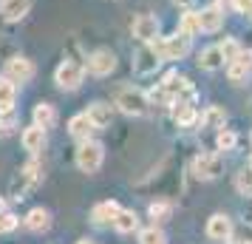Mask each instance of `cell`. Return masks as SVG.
Instances as JSON below:
<instances>
[{
	"label": "cell",
	"mask_w": 252,
	"mask_h": 244,
	"mask_svg": "<svg viewBox=\"0 0 252 244\" xmlns=\"http://www.w3.org/2000/svg\"><path fill=\"white\" fill-rule=\"evenodd\" d=\"M114 103L119 105V111H125L127 116H148V111H150L148 94L133 88V85H122V88L116 91Z\"/></svg>",
	"instance_id": "1"
},
{
	"label": "cell",
	"mask_w": 252,
	"mask_h": 244,
	"mask_svg": "<svg viewBox=\"0 0 252 244\" xmlns=\"http://www.w3.org/2000/svg\"><path fill=\"white\" fill-rule=\"evenodd\" d=\"M102 159H105V148L99 142H94V139L80 142V148H77V168L82 174H96L102 168Z\"/></svg>",
	"instance_id": "2"
},
{
	"label": "cell",
	"mask_w": 252,
	"mask_h": 244,
	"mask_svg": "<svg viewBox=\"0 0 252 244\" xmlns=\"http://www.w3.org/2000/svg\"><path fill=\"white\" fill-rule=\"evenodd\" d=\"M161 54L159 48H156V43H142V46L136 48V54H133V71H136L139 77H150V74H156L161 66Z\"/></svg>",
	"instance_id": "3"
},
{
	"label": "cell",
	"mask_w": 252,
	"mask_h": 244,
	"mask_svg": "<svg viewBox=\"0 0 252 244\" xmlns=\"http://www.w3.org/2000/svg\"><path fill=\"white\" fill-rule=\"evenodd\" d=\"M190 43H193V37H187L184 32H176V35L164 37L161 43H156V48L164 60H184L190 54Z\"/></svg>",
	"instance_id": "4"
},
{
	"label": "cell",
	"mask_w": 252,
	"mask_h": 244,
	"mask_svg": "<svg viewBox=\"0 0 252 244\" xmlns=\"http://www.w3.org/2000/svg\"><path fill=\"white\" fill-rule=\"evenodd\" d=\"M82 80H85V66L82 63H74V60H65L57 69V74H54V82H57L60 88H65V91L80 88Z\"/></svg>",
	"instance_id": "5"
},
{
	"label": "cell",
	"mask_w": 252,
	"mask_h": 244,
	"mask_svg": "<svg viewBox=\"0 0 252 244\" xmlns=\"http://www.w3.org/2000/svg\"><path fill=\"white\" fill-rule=\"evenodd\" d=\"M193 171H195L198 179H216V176H221V171H224V159H221L218 153H201V156H195Z\"/></svg>",
	"instance_id": "6"
},
{
	"label": "cell",
	"mask_w": 252,
	"mask_h": 244,
	"mask_svg": "<svg viewBox=\"0 0 252 244\" xmlns=\"http://www.w3.org/2000/svg\"><path fill=\"white\" fill-rule=\"evenodd\" d=\"M116 69V54L111 48H96L91 57H88V71L94 77H108Z\"/></svg>",
	"instance_id": "7"
},
{
	"label": "cell",
	"mask_w": 252,
	"mask_h": 244,
	"mask_svg": "<svg viewBox=\"0 0 252 244\" xmlns=\"http://www.w3.org/2000/svg\"><path fill=\"white\" fill-rule=\"evenodd\" d=\"M40 165L37 162H29L23 168V171H20V174H17V179H14L12 182V193H14V199H23V193L26 190H29V187H34L37 182H40Z\"/></svg>",
	"instance_id": "8"
},
{
	"label": "cell",
	"mask_w": 252,
	"mask_h": 244,
	"mask_svg": "<svg viewBox=\"0 0 252 244\" xmlns=\"http://www.w3.org/2000/svg\"><path fill=\"white\" fill-rule=\"evenodd\" d=\"M133 37L139 43H153L159 37V20L153 14H139L133 20Z\"/></svg>",
	"instance_id": "9"
},
{
	"label": "cell",
	"mask_w": 252,
	"mask_h": 244,
	"mask_svg": "<svg viewBox=\"0 0 252 244\" xmlns=\"http://www.w3.org/2000/svg\"><path fill=\"white\" fill-rule=\"evenodd\" d=\"M6 77L12 82H29L34 77V63L29 57H12L6 63Z\"/></svg>",
	"instance_id": "10"
},
{
	"label": "cell",
	"mask_w": 252,
	"mask_h": 244,
	"mask_svg": "<svg viewBox=\"0 0 252 244\" xmlns=\"http://www.w3.org/2000/svg\"><path fill=\"white\" fill-rule=\"evenodd\" d=\"M207 236L213 242H229L232 239V221H229V216H224V213L210 216V221H207Z\"/></svg>",
	"instance_id": "11"
},
{
	"label": "cell",
	"mask_w": 252,
	"mask_h": 244,
	"mask_svg": "<svg viewBox=\"0 0 252 244\" xmlns=\"http://www.w3.org/2000/svg\"><path fill=\"white\" fill-rule=\"evenodd\" d=\"M250 71H252V48L241 51V54L232 60V63H227V77H229L232 82H244Z\"/></svg>",
	"instance_id": "12"
},
{
	"label": "cell",
	"mask_w": 252,
	"mask_h": 244,
	"mask_svg": "<svg viewBox=\"0 0 252 244\" xmlns=\"http://www.w3.org/2000/svg\"><path fill=\"white\" fill-rule=\"evenodd\" d=\"M94 128H96V125H94V119L88 114H77V116H71L68 119V134L74 137V139H80V142L88 139Z\"/></svg>",
	"instance_id": "13"
},
{
	"label": "cell",
	"mask_w": 252,
	"mask_h": 244,
	"mask_svg": "<svg viewBox=\"0 0 252 244\" xmlns=\"http://www.w3.org/2000/svg\"><path fill=\"white\" fill-rule=\"evenodd\" d=\"M32 9V0H0V14L6 20H23Z\"/></svg>",
	"instance_id": "14"
},
{
	"label": "cell",
	"mask_w": 252,
	"mask_h": 244,
	"mask_svg": "<svg viewBox=\"0 0 252 244\" xmlns=\"http://www.w3.org/2000/svg\"><path fill=\"white\" fill-rule=\"evenodd\" d=\"M198 20H201V32H218L221 26H224V9H218V6H210V9H201L198 12Z\"/></svg>",
	"instance_id": "15"
},
{
	"label": "cell",
	"mask_w": 252,
	"mask_h": 244,
	"mask_svg": "<svg viewBox=\"0 0 252 244\" xmlns=\"http://www.w3.org/2000/svg\"><path fill=\"white\" fill-rule=\"evenodd\" d=\"M23 148L29 153H37V151H43V145H46V128L43 125H32V128H26L23 131Z\"/></svg>",
	"instance_id": "16"
},
{
	"label": "cell",
	"mask_w": 252,
	"mask_h": 244,
	"mask_svg": "<svg viewBox=\"0 0 252 244\" xmlns=\"http://www.w3.org/2000/svg\"><path fill=\"white\" fill-rule=\"evenodd\" d=\"M173 116H176V122L179 125H193L195 119H198V114H195L193 108V100H173Z\"/></svg>",
	"instance_id": "17"
},
{
	"label": "cell",
	"mask_w": 252,
	"mask_h": 244,
	"mask_svg": "<svg viewBox=\"0 0 252 244\" xmlns=\"http://www.w3.org/2000/svg\"><path fill=\"white\" fill-rule=\"evenodd\" d=\"M14 100H17L14 82L9 80V77H0V116L12 114L14 111Z\"/></svg>",
	"instance_id": "18"
},
{
	"label": "cell",
	"mask_w": 252,
	"mask_h": 244,
	"mask_svg": "<svg viewBox=\"0 0 252 244\" xmlns=\"http://www.w3.org/2000/svg\"><path fill=\"white\" fill-rule=\"evenodd\" d=\"M224 66V54H221V46H210L198 54V69L204 71H218Z\"/></svg>",
	"instance_id": "19"
},
{
	"label": "cell",
	"mask_w": 252,
	"mask_h": 244,
	"mask_svg": "<svg viewBox=\"0 0 252 244\" xmlns=\"http://www.w3.org/2000/svg\"><path fill=\"white\" fill-rule=\"evenodd\" d=\"M88 116L94 119L96 128H108V125L114 122V108L108 103H94L91 108H88Z\"/></svg>",
	"instance_id": "20"
},
{
	"label": "cell",
	"mask_w": 252,
	"mask_h": 244,
	"mask_svg": "<svg viewBox=\"0 0 252 244\" xmlns=\"http://www.w3.org/2000/svg\"><path fill=\"white\" fill-rule=\"evenodd\" d=\"M119 210L122 208H119L116 202H99V205L91 210V219H94V224H108V221L114 224V219H116Z\"/></svg>",
	"instance_id": "21"
},
{
	"label": "cell",
	"mask_w": 252,
	"mask_h": 244,
	"mask_svg": "<svg viewBox=\"0 0 252 244\" xmlns=\"http://www.w3.org/2000/svg\"><path fill=\"white\" fill-rule=\"evenodd\" d=\"M26 227H29L32 233L48 230V227H51V213H48V210H43V208H34L29 216H26Z\"/></svg>",
	"instance_id": "22"
},
{
	"label": "cell",
	"mask_w": 252,
	"mask_h": 244,
	"mask_svg": "<svg viewBox=\"0 0 252 244\" xmlns=\"http://www.w3.org/2000/svg\"><path fill=\"white\" fill-rule=\"evenodd\" d=\"M57 122V111H54V105L48 103H40L34 105V125H43V128H51Z\"/></svg>",
	"instance_id": "23"
},
{
	"label": "cell",
	"mask_w": 252,
	"mask_h": 244,
	"mask_svg": "<svg viewBox=\"0 0 252 244\" xmlns=\"http://www.w3.org/2000/svg\"><path fill=\"white\" fill-rule=\"evenodd\" d=\"M114 227L119 233H133L139 227V216L133 213V210H119L114 219Z\"/></svg>",
	"instance_id": "24"
},
{
	"label": "cell",
	"mask_w": 252,
	"mask_h": 244,
	"mask_svg": "<svg viewBox=\"0 0 252 244\" xmlns=\"http://www.w3.org/2000/svg\"><path fill=\"white\" fill-rule=\"evenodd\" d=\"M224 122H227V114H224V108H207L204 114H201V125L204 128H224Z\"/></svg>",
	"instance_id": "25"
},
{
	"label": "cell",
	"mask_w": 252,
	"mask_h": 244,
	"mask_svg": "<svg viewBox=\"0 0 252 244\" xmlns=\"http://www.w3.org/2000/svg\"><path fill=\"white\" fill-rule=\"evenodd\" d=\"M179 32H184L187 37H193L201 32V20H198V12H184L182 23H179Z\"/></svg>",
	"instance_id": "26"
},
{
	"label": "cell",
	"mask_w": 252,
	"mask_h": 244,
	"mask_svg": "<svg viewBox=\"0 0 252 244\" xmlns=\"http://www.w3.org/2000/svg\"><path fill=\"white\" fill-rule=\"evenodd\" d=\"M235 187H238L241 196H252V165L241 168L238 174H235Z\"/></svg>",
	"instance_id": "27"
},
{
	"label": "cell",
	"mask_w": 252,
	"mask_h": 244,
	"mask_svg": "<svg viewBox=\"0 0 252 244\" xmlns=\"http://www.w3.org/2000/svg\"><path fill=\"white\" fill-rule=\"evenodd\" d=\"M139 244H167V236L159 227H148L139 233Z\"/></svg>",
	"instance_id": "28"
},
{
	"label": "cell",
	"mask_w": 252,
	"mask_h": 244,
	"mask_svg": "<svg viewBox=\"0 0 252 244\" xmlns=\"http://www.w3.org/2000/svg\"><path fill=\"white\" fill-rule=\"evenodd\" d=\"M235 142H238V137H235L232 131H227V128L218 131V137H216L218 151H232V148H235Z\"/></svg>",
	"instance_id": "29"
},
{
	"label": "cell",
	"mask_w": 252,
	"mask_h": 244,
	"mask_svg": "<svg viewBox=\"0 0 252 244\" xmlns=\"http://www.w3.org/2000/svg\"><path fill=\"white\" fill-rule=\"evenodd\" d=\"M148 100H150V103H156V105H170L173 103V97L167 94V88H164L161 82L156 85V88H150V91H148Z\"/></svg>",
	"instance_id": "30"
},
{
	"label": "cell",
	"mask_w": 252,
	"mask_h": 244,
	"mask_svg": "<svg viewBox=\"0 0 252 244\" xmlns=\"http://www.w3.org/2000/svg\"><path fill=\"white\" fill-rule=\"evenodd\" d=\"M241 51H244V48H241L238 40H232V37H227V40L221 43V54H224V60H227V63H232V60L238 57Z\"/></svg>",
	"instance_id": "31"
},
{
	"label": "cell",
	"mask_w": 252,
	"mask_h": 244,
	"mask_svg": "<svg viewBox=\"0 0 252 244\" xmlns=\"http://www.w3.org/2000/svg\"><path fill=\"white\" fill-rule=\"evenodd\" d=\"M14 227H17V216H12V213H3V216H0V233H12Z\"/></svg>",
	"instance_id": "32"
},
{
	"label": "cell",
	"mask_w": 252,
	"mask_h": 244,
	"mask_svg": "<svg viewBox=\"0 0 252 244\" xmlns=\"http://www.w3.org/2000/svg\"><path fill=\"white\" fill-rule=\"evenodd\" d=\"M232 9H235L238 14H244L247 20H252V0H235V3H232Z\"/></svg>",
	"instance_id": "33"
},
{
	"label": "cell",
	"mask_w": 252,
	"mask_h": 244,
	"mask_svg": "<svg viewBox=\"0 0 252 244\" xmlns=\"http://www.w3.org/2000/svg\"><path fill=\"white\" fill-rule=\"evenodd\" d=\"M167 213H170V205H164V202H153L150 205V216L153 219H164Z\"/></svg>",
	"instance_id": "34"
},
{
	"label": "cell",
	"mask_w": 252,
	"mask_h": 244,
	"mask_svg": "<svg viewBox=\"0 0 252 244\" xmlns=\"http://www.w3.org/2000/svg\"><path fill=\"white\" fill-rule=\"evenodd\" d=\"M12 131H14V119H12V114H6L0 119V137H9Z\"/></svg>",
	"instance_id": "35"
},
{
	"label": "cell",
	"mask_w": 252,
	"mask_h": 244,
	"mask_svg": "<svg viewBox=\"0 0 252 244\" xmlns=\"http://www.w3.org/2000/svg\"><path fill=\"white\" fill-rule=\"evenodd\" d=\"M232 3H235V0H216L218 9H232Z\"/></svg>",
	"instance_id": "36"
},
{
	"label": "cell",
	"mask_w": 252,
	"mask_h": 244,
	"mask_svg": "<svg viewBox=\"0 0 252 244\" xmlns=\"http://www.w3.org/2000/svg\"><path fill=\"white\" fill-rule=\"evenodd\" d=\"M173 3H176V6H182V9H190L195 0H173Z\"/></svg>",
	"instance_id": "37"
},
{
	"label": "cell",
	"mask_w": 252,
	"mask_h": 244,
	"mask_svg": "<svg viewBox=\"0 0 252 244\" xmlns=\"http://www.w3.org/2000/svg\"><path fill=\"white\" fill-rule=\"evenodd\" d=\"M3 213H6V199L0 196V216H3Z\"/></svg>",
	"instance_id": "38"
},
{
	"label": "cell",
	"mask_w": 252,
	"mask_h": 244,
	"mask_svg": "<svg viewBox=\"0 0 252 244\" xmlns=\"http://www.w3.org/2000/svg\"><path fill=\"white\" fill-rule=\"evenodd\" d=\"M77 244H94V242H91V239H80Z\"/></svg>",
	"instance_id": "39"
},
{
	"label": "cell",
	"mask_w": 252,
	"mask_h": 244,
	"mask_svg": "<svg viewBox=\"0 0 252 244\" xmlns=\"http://www.w3.org/2000/svg\"><path fill=\"white\" fill-rule=\"evenodd\" d=\"M250 165H252V162H250Z\"/></svg>",
	"instance_id": "40"
}]
</instances>
